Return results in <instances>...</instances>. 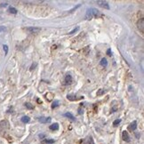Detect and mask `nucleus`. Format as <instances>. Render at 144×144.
I'll return each mask as SVG.
<instances>
[{
    "instance_id": "14",
    "label": "nucleus",
    "mask_w": 144,
    "mask_h": 144,
    "mask_svg": "<svg viewBox=\"0 0 144 144\" xmlns=\"http://www.w3.org/2000/svg\"><path fill=\"white\" fill-rule=\"evenodd\" d=\"M100 65L101 66H103V67H107V65H108V61H107V60H106L105 58H102L101 60H100Z\"/></svg>"
},
{
    "instance_id": "2",
    "label": "nucleus",
    "mask_w": 144,
    "mask_h": 144,
    "mask_svg": "<svg viewBox=\"0 0 144 144\" xmlns=\"http://www.w3.org/2000/svg\"><path fill=\"white\" fill-rule=\"evenodd\" d=\"M137 27L140 29V31L143 33L144 32V20L143 19H140L137 22Z\"/></svg>"
},
{
    "instance_id": "5",
    "label": "nucleus",
    "mask_w": 144,
    "mask_h": 144,
    "mask_svg": "<svg viewBox=\"0 0 144 144\" xmlns=\"http://www.w3.org/2000/svg\"><path fill=\"white\" fill-rule=\"evenodd\" d=\"M92 12H93V16L95 18H98V17H102L103 14L102 13H100L99 11H98L97 9H94V8H92Z\"/></svg>"
},
{
    "instance_id": "15",
    "label": "nucleus",
    "mask_w": 144,
    "mask_h": 144,
    "mask_svg": "<svg viewBox=\"0 0 144 144\" xmlns=\"http://www.w3.org/2000/svg\"><path fill=\"white\" fill-rule=\"evenodd\" d=\"M29 120H30V118H29V117H27V116H24V117H22V122L25 123V124H26V123H29Z\"/></svg>"
},
{
    "instance_id": "24",
    "label": "nucleus",
    "mask_w": 144,
    "mask_h": 144,
    "mask_svg": "<svg viewBox=\"0 0 144 144\" xmlns=\"http://www.w3.org/2000/svg\"><path fill=\"white\" fill-rule=\"evenodd\" d=\"M3 47H4V51H5V54H7V53H8V46L5 44V45H4Z\"/></svg>"
},
{
    "instance_id": "3",
    "label": "nucleus",
    "mask_w": 144,
    "mask_h": 144,
    "mask_svg": "<svg viewBox=\"0 0 144 144\" xmlns=\"http://www.w3.org/2000/svg\"><path fill=\"white\" fill-rule=\"evenodd\" d=\"M27 30L29 32V33H32V34H37L38 32H40L41 29L37 27H29L27 28Z\"/></svg>"
},
{
    "instance_id": "9",
    "label": "nucleus",
    "mask_w": 144,
    "mask_h": 144,
    "mask_svg": "<svg viewBox=\"0 0 144 144\" xmlns=\"http://www.w3.org/2000/svg\"><path fill=\"white\" fill-rule=\"evenodd\" d=\"M122 139L125 141V142H130V136L129 134H128V133L125 132V131H124L122 133Z\"/></svg>"
},
{
    "instance_id": "22",
    "label": "nucleus",
    "mask_w": 144,
    "mask_h": 144,
    "mask_svg": "<svg viewBox=\"0 0 144 144\" xmlns=\"http://www.w3.org/2000/svg\"><path fill=\"white\" fill-rule=\"evenodd\" d=\"M49 94H52V93H48L47 94H45V95H46V96H49ZM52 96H54V93L52 94ZM46 99H47V100H49V101H51V100H53V98H52V97H48V98H46Z\"/></svg>"
},
{
    "instance_id": "16",
    "label": "nucleus",
    "mask_w": 144,
    "mask_h": 144,
    "mask_svg": "<svg viewBox=\"0 0 144 144\" xmlns=\"http://www.w3.org/2000/svg\"><path fill=\"white\" fill-rule=\"evenodd\" d=\"M59 129V125L58 124H54V125H50V130L54 131V130H58Z\"/></svg>"
},
{
    "instance_id": "12",
    "label": "nucleus",
    "mask_w": 144,
    "mask_h": 144,
    "mask_svg": "<svg viewBox=\"0 0 144 144\" xmlns=\"http://www.w3.org/2000/svg\"><path fill=\"white\" fill-rule=\"evenodd\" d=\"M84 144H94L93 143V138L92 137H87L84 142Z\"/></svg>"
},
{
    "instance_id": "4",
    "label": "nucleus",
    "mask_w": 144,
    "mask_h": 144,
    "mask_svg": "<svg viewBox=\"0 0 144 144\" xmlns=\"http://www.w3.org/2000/svg\"><path fill=\"white\" fill-rule=\"evenodd\" d=\"M9 128V123L6 120H2L0 122V129H8Z\"/></svg>"
},
{
    "instance_id": "18",
    "label": "nucleus",
    "mask_w": 144,
    "mask_h": 144,
    "mask_svg": "<svg viewBox=\"0 0 144 144\" xmlns=\"http://www.w3.org/2000/svg\"><path fill=\"white\" fill-rule=\"evenodd\" d=\"M8 11H9V12H11V13H13V14L17 13V10L15 9V8H13V7H9Z\"/></svg>"
},
{
    "instance_id": "20",
    "label": "nucleus",
    "mask_w": 144,
    "mask_h": 144,
    "mask_svg": "<svg viewBox=\"0 0 144 144\" xmlns=\"http://www.w3.org/2000/svg\"><path fill=\"white\" fill-rule=\"evenodd\" d=\"M120 122H121V119H116L114 122H113V125L114 126H117L118 124H120Z\"/></svg>"
},
{
    "instance_id": "1",
    "label": "nucleus",
    "mask_w": 144,
    "mask_h": 144,
    "mask_svg": "<svg viewBox=\"0 0 144 144\" xmlns=\"http://www.w3.org/2000/svg\"><path fill=\"white\" fill-rule=\"evenodd\" d=\"M96 3H97V5H99V6H100V7L105 8V9H110V5H109V4H108L106 1L98 0V1H96Z\"/></svg>"
},
{
    "instance_id": "13",
    "label": "nucleus",
    "mask_w": 144,
    "mask_h": 144,
    "mask_svg": "<svg viewBox=\"0 0 144 144\" xmlns=\"http://www.w3.org/2000/svg\"><path fill=\"white\" fill-rule=\"evenodd\" d=\"M64 117H68V118H70V119H71V120H73V121H75V119H76V118H75V117H74V116L72 115L71 113H69V112L65 113V114H64Z\"/></svg>"
},
{
    "instance_id": "6",
    "label": "nucleus",
    "mask_w": 144,
    "mask_h": 144,
    "mask_svg": "<svg viewBox=\"0 0 144 144\" xmlns=\"http://www.w3.org/2000/svg\"><path fill=\"white\" fill-rule=\"evenodd\" d=\"M38 121L40 123L45 124V123H49L51 121V117H38Z\"/></svg>"
},
{
    "instance_id": "19",
    "label": "nucleus",
    "mask_w": 144,
    "mask_h": 144,
    "mask_svg": "<svg viewBox=\"0 0 144 144\" xmlns=\"http://www.w3.org/2000/svg\"><path fill=\"white\" fill-rule=\"evenodd\" d=\"M104 93H105V91L102 90V89H100V90L97 92V95L100 96V95H102V94H104Z\"/></svg>"
},
{
    "instance_id": "28",
    "label": "nucleus",
    "mask_w": 144,
    "mask_h": 144,
    "mask_svg": "<svg viewBox=\"0 0 144 144\" xmlns=\"http://www.w3.org/2000/svg\"><path fill=\"white\" fill-rule=\"evenodd\" d=\"M6 5H7V4H2L1 6H6Z\"/></svg>"
},
{
    "instance_id": "23",
    "label": "nucleus",
    "mask_w": 144,
    "mask_h": 144,
    "mask_svg": "<svg viewBox=\"0 0 144 144\" xmlns=\"http://www.w3.org/2000/svg\"><path fill=\"white\" fill-rule=\"evenodd\" d=\"M78 29H79V27H77L76 29H74L73 30H71V31L69 32V34H70V35H71V34H74V33H75V32H77V31H78Z\"/></svg>"
},
{
    "instance_id": "8",
    "label": "nucleus",
    "mask_w": 144,
    "mask_h": 144,
    "mask_svg": "<svg viewBox=\"0 0 144 144\" xmlns=\"http://www.w3.org/2000/svg\"><path fill=\"white\" fill-rule=\"evenodd\" d=\"M72 81H73V79H72V77H71L70 75H67V76L65 77L64 82H65L66 85H70V84H72Z\"/></svg>"
},
{
    "instance_id": "26",
    "label": "nucleus",
    "mask_w": 144,
    "mask_h": 144,
    "mask_svg": "<svg viewBox=\"0 0 144 144\" xmlns=\"http://www.w3.org/2000/svg\"><path fill=\"white\" fill-rule=\"evenodd\" d=\"M107 54L108 55H111V50H110V49H108V51H107Z\"/></svg>"
},
{
    "instance_id": "7",
    "label": "nucleus",
    "mask_w": 144,
    "mask_h": 144,
    "mask_svg": "<svg viewBox=\"0 0 144 144\" xmlns=\"http://www.w3.org/2000/svg\"><path fill=\"white\" fill-rule=\"evenodd\" d=\"M93 12H92V9H87L86 10V20H91L93 19Z\"/></svg>"
},
{
    "instance_id": "25",
    "label": "nucleus",
    "mask_w": 144,
    "mask_h": 144,
    "mask_svg": "<svg viewBox=\"0 0 144 144\" xmlns=\"http://www.w3.org/2000/svg\"><path fill=\"white\" fill-rule=\"evenodd\" d=\"M45 142H46L47 143H54V140H46Z\"/></svg>"
},
{
    "instance_id": "11",
    "label": "nucleus",
    "mask_w": 144,
    "mask_h": 144,
    "mask_svg": "<svg viewBox=\"0 0 144 144\" xmlns=\"http://www.w3.org/2000/svg\"><path fill=\"white\" fill-rule=\"evenodd\" d=\"M67 98H68V100H81L83 97H78V98H76V96H74V95H68L67 96Z\"/></svg>"
},
{
    "instance_id": "10",
    "label": "nucleus",
    "mask_w": 144,
    "mask_h": 144,
    "mask_svg": "<svg viewBox=\"0 0 144 144\" xmlns=\"http://www.w3.org/2000/svg\"><path fill=\"white\" fill-rule=\"evenodd\" d=\"M136 127H137V122L136 121H133V123H131V125H129L128 129H129L130 131H134V130L136 129Z\"/></svg>"
},
{
    "instance_id": "27",
    "label": "nucleus",
    "mask_w": 144,
    "mask_h": 144,
    "mask_svg": "<svg viewBox=\"0 0 144 144\" xmlns=\"http://www.w3.org/2000/svg\"><path fill=\"white\" fill-rule=\"evenodd\" d=\"M36 66H37V63H34V65H32L31 66V69H33V68H34Z\"/></svg>"
},
{
    "instance_id": "21",
    "label": "nucleus",
    "mask_w": 144,
    "mask_h": 144,
    "mask_svg": "<svg viewBox=\"0 0 144 144\" xmlns=\"http://www.w3.org/2000/svg\"><path fill=\"white\" fill-rule=\"evenodd\" d=\"M25 106H26V108L29 109V110H32V109H33V105H31L30 103H25Z\"/></svg>"
},
{
    "instance_id": "17",
    "label": "nucleus",
    "mask_w": 144,
    "mask_h": 144,
    "mask_svg": "<svg viewBox=\"0 0 144 144\" xmlns=\"http://www.w3.org/2000/svg\"><path fill=\"white\" fill-rule=\"evenodd\" d=\"M59 103H60V101H59L58 100H55L53 102V104H52V109H55V108H57L59 106Z\"/></svg>"
}]
</instances>
